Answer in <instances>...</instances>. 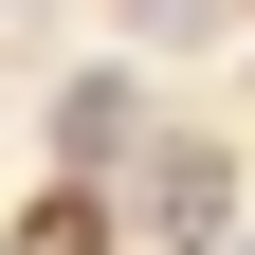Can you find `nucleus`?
I'll use <instances>...</instances> for the list:
<instances>
[{"label":"nucleus","instance_id":"nucleus-2","mask_svg":"<svg viewBox=\"0 0 255 255\" xmlns=\"http://www.w3.org/2000/svg\"><path fill=\"white\" fill-rule=\"evenodd\" d=\"M128 18H146V37H219V0H128Z\"/></svg>","mask_w":255,"mask_h":255},{"label":"nucleus","instance_id":"nucleus-1","mask_svg":"<svg viewBox=\"0 0 255 255\" xmlns=\"http://www.w3.org/2000/svg\"><path fill=\"white\" fill-rule=\"evenodd\" d=\"M18 255H110V219H91V182H73V201H37V219H18Z\"/></svg>","mask_w":255,"mask_h":255}]
</instances>
